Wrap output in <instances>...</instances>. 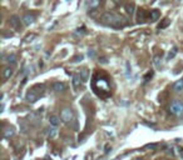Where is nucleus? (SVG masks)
<instances>
[{"instance_id": "nucleus-9", "label": "nucleus", "mask_w": 183, "mask_h": 160, "mask_svg": "<svg viewBox=\"0 0 183 160\" xmlns=\"http://www.w3.org/2000/svg\"><path fill=\"white\" fill-rule=\"evenodd\" d=\"M34 19H35V17L33 14H27L25 17L23 18V23L25 24V25H30V24H33L34 23Z\"/></svg>"}, {"instance_id": "nucleus-15", "label": "nucleus", "mask_w": 183, "mask_h": 160, "mask_svg": "<svg viewBox=\"0 0 183 160\" xmlns=\"http://www.w3.org/2000/svg\"><path fill=\"white\" fill-rule=\"evenodd\" d=\"M169 23H171V20H169V19H164V20L158 25V28H159V29H164V28H167V26L169 25Z\"/></svg>"}, {"instance_id": "nucleus-25", "label": "nucleus", "mask_w": 183, "mask_h": 160, "mask_svg": "<svg viewBox=\"0 0 183 160\" xmlns=\"http://www.w3.org/2000/svg\"><path fill=\"white\" fill-rule=\"evenodd\" d=\"M134 160H140V159H134Z\"/></svg>"}, {"instance_id": "nucleus-24", "label": "nucleus", "mask_w": 183, "mask_h": 160, "mask_svg": "<svg viewBox=\"0 0 183 160\" xmlns=\"http://www.w3.org/2000/svg\"><path fill=\"white\" fill-rule=\"evenodd\" d=\"M119 1H121V0H114V3H119Z\"/></svg>"}, {"instance_id": "nucleus-7", "label": "nucleus", "mask_w": 183, "mask_h": 160, "mask_svg": "<svg viewBox=\"0 0 183 160\" xmlns=\"http://www.w3.org/2000/svg\"><path fill=\"white\" fill-rule=\"evenodd\" d=\"M13 74H14L13 66H7V68L4 69V71H3V76H4L5 80H8V79H10V78L13 76Z\"/></svg>"}, {"instance_id": "nucleus-1", "label": "nucleus", "mask_w": 183, "mask_h": 160, "mask_svg": "<svg viewBox=\"0 0 183 160\" xmlns=\"http://www.w3.org/2000/svg\"><path fill=\"white\" fill-rule=\"evenodd\" d=\"M102 23L103 24H106V25H109V26H112V28H124L125 25H127V20H125L123 17H119V15L117 14H114V13H111V12H108V13H104L102 15Z\"/></svg>"}, {"instance_id": "nucleus-6", "label": "nucleus", "mask_w": 183, "mask_h": 160, "mask_svg": "<svg viewBox=\"0 0 183 160\" xmlns=\"http://www.w3.org/2000/svg\"><path fill=\"white\" fill-rule=\"evenodd\" d=\"M53 89L55 90L56 93H61V92H65L67 89V85L64 83H60V81H56L53 84Z\"/></svg>"}, {"instance_id": "nucleus-8", "label": "nucleus", "mask_w": 183, "mask_h": 160, "mask_svg": "<svg viewBox=\"0 0 183 160\" xmlns=\"http://www.w3.org/2000/svg\"><path fill=\"white\" fill-rule=\"evenodd\" d=\"M83 81V79L80 78V75H78V74H74L73 75V80H72V83H73V86H74V89H78L80 86V84Z\"/></svg>"}, {"instance_id": "nucleus-12", "label": "nucleus", "mask_w": 183, "mask_h": 160, "mask_svg": "<svg viewBox=\"0 0 183 160\" xmlns=\"http://www.w3.org/2000/svg\"><path fill=\"white\" fill-rule=\"evenodd\" d=\"M159 17H161V13L158 12V10H152V12H150V19H152L153 21L158 20Z\"/></svg>"}, {"instance_id": "nucleus-21", "label": "nucleus", "mask_w": 183, "mask_h": 160, "mask_svg": "<svg viewBox=\"0 0 183 160\" xmlns=\"http://www.w3.org/2000/svg\"><path fill=\"white\" fill-rule=\"evenodd\" d=\"M49 136H54L55 135V129H49Z\"/></svg>"}, {"instance_id": "nucleus-13", "label": "nucleus", "mask_w": 183, "mask_h": 160, "mask_svg": "<svg viewBox=\"0 0 183 160\" xmlns=\"http://www.w3.org/2000/svg\"><path fill=\"white\" fill-rule=\"evenodd\" d=\"M14 135V129L13 128H9V129H7L4 131V138L5 139H9V138H12Z\"/></svg>"}, {"instance_id": "nucleus-23", "label": "nucleus", "mask_w": 183, "mask_h": 160, "mask_svg": "<svg viewBox=\"0 0 183 160\" xmlns=\"http://www.w3.org/2000/svg\"><path fill=\"white\" fill-rule=\"evenodd\" d=\"M88 54H89V56H94V51H90L89 50V53H88Z\"/></svg>"}, {"instance_id": "nucleus-19", "label": "nucleus", "mask_w": 183, "mask_h": 160, "mask_svg": "<svg viewBox=\"0 0 183 160\" xmlns=\"http://www.w3.org/2000/svg\"><path fill=\"white\" fill-rule=\"evenodd\" d=\"M176 54H177V48H173V49H172V51L168 54V59H172V58H174Z\"/></svg>"}, {"instance_id": "nucleus-14", "label": "nucleus", "mask_w": 183, "mask_h": 160, "mask_svg": "<svg viewBox=\"0 0 183 160\" xmlns=\"http://www.w3.org/2000/svg\"><path fill=\"white\" fill-rule=\"evenodd\" d=\"M79 75L83 79V81H87V79H88V70H87V69H82Z\"/></svg>"}, {"instance_id": "nucleus-3", "label": "nucleus", "mask_w": 183, "mask_h": 160, "mask_svg": "<svg viewBox=\"0 0 183 160\" xmlns=\"http://www.w3.org/2000/svg\"><path fill=\"white\" fill-rule=\"evenodd\" d=\"M40 95H41V94H39V93L35 90V88H34V89L29 90V92L27 93V100L29 101V103H35V101L39 99Z\"/></svg>"}, {"instance_id": "nucleus-10", "label": "nucleus", "mask_w": 183, "mask_h": 160, "mask_svg": "<svg viewBox=\"0 0 183 160\" xmlns=\"http://www.w3.org/2000/svg\"><path fill=\"white\" fill-rule=\"evenodd\" d=\"M173 90L174 92H182L183 90V79H179V80H177V81L173 84Z\"/></svg>"}, {"instance_id": "nucleus-11", "label": "nucleus", "mask_w": 183, "mask_h": 160, "mask_svg": "<svg viewBox=\"0 0 183 160\" xmlns=\"http://www.w3.org/2000/svg\"><path fill=\"white\" fill-rule=\"evenodd\" d=\"M49 121H50V124L53 125V126H58V125H59V118H58L56 115H51L50 119H49Z\"/></svg>"}, {"instance_id": "nucleus-20", "label": "nucleus", "mask_w": 183, "mask_h": 160, "mask_svg": "<svg viewBox=\"0 0 183 160\" xmlns=\"http://www.w3.org/2000/svg\"><path fill=\"white\" fill-rule=\"evenodd\" d=\"M157 146H158L157 144H148V145L145 146V148H148V149H156Z\"/></svg>"}, {"instance_id": "nucleus-4", "label": "nucleus", "mask_w": 183, "mask_h": 160, "mask_svg": "<svg viewBox=\"0 0 183 160\" xmlns=\"http://www.w3.org/2000/svg\"><path fill=\"white\" fill-rule=\"evenodd\" d=\"M61 120L64 121V123H68V121H70L72 118H73V113H72V110L70 109H64L61 111Z\"/></svg>"}, {"instance_id": "nucleus-2", "label": "nucleus", "mask_w": 183, "mask_h": 160, "mask_svg": "<svg viewBox=\"0 0 183 160\" xmlns=\"http://www.w3.org/2000/svg\"><path fill=\"white\" fill-rule=\"evenodd\" d=\"M169 111L173 115L176 116H181L183 115V103L179 100H173L171 104V108H169Z\"/></svg>"}, {"instance_id": "nucleus-18", "label": "nucleus", "mask_w": 183, "mask_h": 160, "mask_svg": "<svg viewBox=\"0 0 183 160\" xmlns=\"http://www.w3.org/2000/svg\"><path fill=\"white\" fill-rule=\"evenodd\" d=\"M127 12H128V14H130V15L134 13V5H133V4L127 5Z\"/></svg>"}, {"instance_id": "nucleus-16", "label": "nucleus", "mask_w": 183, "mask_h": 160, "mask_svg": "<svg viewBox=\"0 0 183 160\" xmlns=\"http://www.w3.org/2000/svg\"><path fill=\"white\" fill-rule=\"evenodd\" d=\"M101 4V0H90V9H97Z\"/></svg>"}, {"instance_id": "nucleus-17", "label": "nucleus", "mask_w": 183, "mask_h": 160, "mask_svg": "<svg viewBox=\"0 0 183 160\" xmlns=\"http://www.w3.org/2000/svg\"><path fill=\"white\" fill-rule=\"evenodd\" d=\"M8 61L12 63V64H15V61H17V55H15V54L9 55V56H8Z\"/></svg>"}, {"instance_id": "nucleus-5", "label": "nucleus", "mask_w": 183, "mask_h": 160, "mask_svg": "<svg viewBox=\"0 0 183 160\" xmlns=\"http://www.w3.org/2000/svg\"><path fill=\"white\" fill-rule=\"evenodd\" d=\"M9 24L14 29H20V19H19V17L13 15V17L10 18V20H9Z\"/></svg>"}, {"instance_id": "nucleus-22", "label": "nucleus", "mask_w": 183, "mask_h": 160, "mask_svg": "<svg viewBox=\"0 0 183 160\" xmlns=\"http://www.w3.org/2000/svg\"><path fill=\"white\" fill-rule=\"evenodd\" d=\"M83 60V56L80 55V56H77L75 59H74V63H78V61H82Z\"/></svg>"}]
</instances>
